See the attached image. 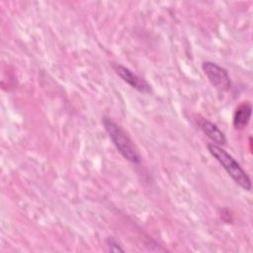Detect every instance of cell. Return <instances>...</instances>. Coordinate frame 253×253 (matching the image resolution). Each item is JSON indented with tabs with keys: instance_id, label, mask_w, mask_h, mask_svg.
<instances>
[{
	"instance_id": "8992f818",
	"label": "cell",
	"mask_w": 253,
	"mask_h": 253,
	"mask_svg": "<svg viewBox=\"0 0 253 253\" xmlns=\"http://www.w3.org/2000/svg\"><path fill=\"white\" fill-rule=\"evenodd\" d=\"M252 114V105L250 102H242L237 106L234 111L232 125L236 129H243L247 126L248 123L250 122Z\"/></svg>"
},
{
	"instance_id": "52a82bcc",
	"label": "cell",
	"mask_w": 253,
	"mask_h": 253,
	"mask_svg": "<svg viewBox=\"0 0 253 253\" xmlns=\"http://www.w3.org/2000/svg\"><path fill=\"white\" fill-rule=\"evenodd\" d=\"M107 245L109 247V251H113V252H124L125 250L121 247V245L119 244V242L117 240H115L114 238L109 237L107 240Z\"/></svg>"
},
{
	"instance_id": "6da1fadb",
	"label": "cell",
	"mask_w": 253,
	"mask_h": 253,
	"mask_svg": "<svg viewBox=\"0 0 253 253\" xmlns=\"http://www.w3.org/2000/svg\"><path fill=\"white\" fill-rule=\"evenodd\" d=\"M102 123L109 137L113 141V144L122 154V156L131 163H140L141 157L138 149L136 148L134 142L128 136L126 131L108 117H104Z\"/></svg>"
},
{
	"instance_id": "7a4b0ae2",
	"label": "cell",
	"mask_w": 253,
	"mask_h": 253,
	"mask_svg": "<svg viewBox=\"0 0 253 253\" xmlns=\"http://www.w3.org/2000/svg\"><path fill=\"white\" fill-rule=\"evenodd\" d=\"M207 147L211 155L221 165V167L226 171L230 178L243 190L250 192L252 189L250 177L235 160V158H233V156L224 150L221 146L212 142L208 143Z\"/></svg>"
},
{
	"instance_id": "3957f363",
	"label": "cell",
	"mask_w": 253,
	"mask_h": 253,
	"mask_svg": "<svg viewBox=\"0 0 253 253\" xmlns=\"http://www.w3.org/2000/svg\"><path fill=\"white\" fill-rule=\"evenodd\" d=\"M202 69L211 84L215 89L220 92H225L230 89L231 80L225 68L212 61L206 60L202 63Z\"/></svg>"
},
{
	"instance_id": "277c9868",
	"label": "cell",
	"mask_w": 253,
	"mask_h": 253,
	"mask_svg": "<svg viewBox=\"0 0 253 253\" xmlns=\"http://www.w3.org/2000/svg\"><path fill=\"white\" fill-rule=\"evenodd\" d=\"M113 69L126 84H128L131 88L135 89L136 91L144 94L151 92L150 84L145 79H143L141 76L131 71L126 66L121 63H114Z\"/></svg>"
},
{
	"instance_id": "5b68a950",
	"label": "cell",
	"mask_w": 253,
	"mask_h": 253,
	"mask_svg": "<svg viewBox=\"0 0 253 253\" xmlns=\"http://www.w3.org/2000/svg\"><path fill=\"white\" fill-rule=\"evenodd\" d=\"M195 121L201 130L212 141V143L219 146L226 144L225 134L223 133V131H221V129H219V127L215 124L199 116L195 119Z\"/></svg>"
}]
</instances>
